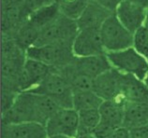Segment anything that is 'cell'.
Here are the masks:
<instances>
[{
  "mask_svg": "<svg viewBox=\"0 0 148 138\" xmlns=\"http://www.w3.org/2000/svg\"><path fill=\"white\" fill-rule=\"evenodd\" d=\"M60 107L56 101L43 94L31 91L19 93L13 106L2 113V125L37 122L46 125Z\"/></svg>",
  "mask_w": 148,
  "mask_h": 138,
  "instance_id": "1",
  "label": "cell"
},
{
  "mask_svg": "<svg viewBox=\"0 0 148 138\" xmlns=\"http://www.w3.org/2000/svg\"><path fill=\"white\" fill-rule=\"evenodd\" d=\"M28 91L52 98L60 108H73V91L59 71L54 70L38 86Z\"/></svg>",
  "mask_w": 148,
  "mask_h": 138,
  "instance_id": "2",
  "label": "cell"
},
{
  "mask_svg": "<svg viewBox=\"0 0 148 138\" xmlns=\"http://www.w3.org/2000/svg\"><path fill=\"white\" fill-rule=\"evenodd\" d=\"M100 34L106 53L133 47L134 34L125 27L114 12L100 26Z\"/></svg>",
  "mask_w": 148,
  "mask_h": 138,
  "instance_id": "3",
  "label": "cell"
},
{
  "mask_svg": "<svg viewBox=\"0 0 148 138\" xmlns=\"http://www.w3.org/2000/svg\"><path fill=\"white\" fill-rule=\"evenodd\" d=\"M78 32L77 21L61 14L40 32L35 45H72Z\"/></svg>",
  "mask_w": 148,
  "mask_h": 138,
  "instance_id": "4",
  "label": "cell"
},
{
  "mask_svg": "<svg viewBox=\"0 0 148 138\" xmlns=\"http://www.w3.org/2000/svg\"><path fill=\"white\" fill-rule=\"evenodd\" d=\"M106 55L112 66L127 75H132L143 80L148 74V60L134 47L114 52H107Z\"/></svg>",
  "mask_w": 148,
  "mask_h": 138,
  "instance_id": "5",
  "label": "cell"
},
{
  "mask_svg": "<svg viewBox=\"0 0 148 138\" xmlns=\"http://www.w3.org/2000/svg\"><path fill=\"white\" fill-rule=\"evenodd\" d=\"M26 56L56 69L67 66L75 58L72 45H33L26 49Z\"/></svg>",
  "mask_w": 148,
  "mask_h": 138,
  "instance_id": "6",
  "label": "cell"
},
{
  "mask_svg": "<svg viewBox=\"0 0 148 138\" xmlns=\"http://www.w3.org/2000/svg\"><path fill=\"white\" fill-rule=\"evenodd\" d=\"M79 113L74 108H59L46 123L48 136L66 135L77 137Z\"/></svg>",
  "mask_w": 148,
  "mask_h": 138,
  "instance_id": "7",
  "label": "cell"
},
{
  "mask_svg": "<svg viewBox=\"0 0 148 138\" xmlns=\"http://www.w3.org/2000/svg\"><path fill=\"white\" fill-rule=\"evenodd\" d=\"M72 51L76 57L106 54L101 39L100 28L90 27L80 29L74 38Z\"/></svg>",
  "mask_w": 148,
  "mask_h": 138,
  "instance_id": "8",
  "label": "cell"
},
{
  "mask_svg": "<svg viewBox=\"0 0 148 138\" xmlns=\"http://www.w3.org/2000/svg\"><path fill=\"white\" fill-rule=\"evenodd\" d=\"M28 16L26 0H2V34H13Z\"/></svg>",
  "mask_w": 148,
  "mask_h": 138,
  "instance_id": "9",
  "label": "cell"
},
{
  "mask_svg": "<svg viewBox=\"0 0 148 138\" xmlns=\"http://www.w3.org/2000/svg\"><path fill=\"white\" fill-rule=\"evenodd\" d=\"M54 70H56V68L38 60L27 58L18 80L21 93L32 90Z\"/></svg>",
  "mask_w": 148,
  "mask_h": 138,
  "instance_id": "10",
  "label": "cell"
},
{
  "mask_svg": "<svg viewBox=\"0 0 148 138\" xmlns=\"http://www.w3.org/2000/svg\"><path fill=\"white\" fill-rule=\"evenodd\" d=\"M121 78L122 73L112 67L94 78L93 91L104 101L123 98L121 96Z\"/></svg>",
  "mask_w": 148,
  "mask_h": 138,
  "instance_id": "11",
  "label": "cell"
},
{
  "mask_svg": "<svg viewBox=\"0 0 148 138\" xmlns=\"http://www.w3.org/2000/svg\"><path fill=\"white\" fill-rule=\"evenodd\" d=\"M147 9L146 7L128 0H122L114 13L125 27L134 34L137 30L145 26Z\"/></svg>",
  "mask_w": 148,
  "mask_h": 138,
  "instance_id": "12",
  "label": "cell"
},
{
  "mask_svg": "<svg viewBox=\"0 0 148 138\" xmlns=\"http://www.w3.org/2000/svg\"><path fill=\"white\" fill-rule=\"evenodd\" d=\"M72 66L77 71L90 76L91 78H96L97 76L112 68L106 54L85 57L75 56Z\"/></svg>",
  "mask_w": 148,
  "mask_h": 138,
  "instance_id": "13",
  "label": "cell"
},
{
  "mask_svg": "<svg viewBox=\"0 0 148 138\" xmlns=\"http://www.w3.org/2000/svg\"><path fill=\"white\" fill-rule=\"evenodd\" d=\"M2 138H48L45 125L23 122L2 125Z\"/></svg>",
  "mask_w": 148,
  "mask_h": 138,
  "instance_id": "14",
  "label": "cell"
},
{
  "mask_svg": "<svg viewBox=\"0 0 148 138\" xmlns=\"http://www.w3.org/2000/svg\"><path fill=\"white\" fill-rule=\"evenodd\" d=\"M121 96L126 102L145 103L148 102V89L143 80L122 73Z\"/></svg>",
  "mask_w": 148,
  "mask_h": 138,
  "instance_id": "15",
  "label": "cell"
},
{
  "mask_svg": "<svg viewBox=\"0 0 148 138\" xmlns=\"http://www.w3.org/2000/svg\"><path fill=\"white\" fill-rule=\"evenodd\" d=\"M114 13L107 9L106 7L99 5L94 0H90L84 12L77 20L78 27L80 29L98 27L100 28L102 24L107 20L108 17Z\"/></svg>",
  "mask_w": 148,
  "mask_h": 138,
  "instance_id": "16",
  "label": "cell"
},
{
  "mask_svg": "<svg viewBox=\"0 0 148 138\" xmlns=\"http://www.w3.org/2000/svg\"><path fill=\"white\" fill-rule=\"evenodd\" d=\"M61 14L59 5L57 1H54L31 12L26 21L41 32L45 27L56 21Z\"/></svg>",
  "mask_w": 148,
  "mask_h": 138,
  "instance_id": "17",
  "label": "cell"
},
{
  "mask_svg": "<svg viewBox=\"0 0 148 138\" xmlns=\"http://www.w3.org/2000/svg\"><path fill=\"white\" fill-rule=\"evenodd\" d=\"M126 103L127 102L123 98L103 101L99 108L101 120L110 122L117 128L122 127Z\"/></svg>",
  "mask_w": 148,
  "mask_h": 138,
  "instance_id": "18",
  "label": "cell"
},
{
  "mask_svg": "<svg viewBox=\"0 0 148 138\" xmlns=\"http://www.w3.org/2000/svg\"><path fill=\"white\" fill-rule=\"evenodd\" d=\"M148 123V113L146 103L127 102L125 106L123 127L127 130L137 128Z\"/></svg>",
  "mask_w": 148,
  "mask_h": 138,
  "instance_id": "19",
  "label": "cell"
},
{
  "mask_svg": "<svg viewBox=\"0 0 148 138\" xmlns=\"http://www.w3.org/2000/svg\"><path fill=\"white\" fill-rule=\"evenodd\" d=\"M103 101L93 90L73 91V108L78 112L88 109H99Z\"/></svg>",
  "mask_w": 148,
  "mask_h": 138,
  "instance_id": "20",
  "label": "cell"
},
{
  "mask_svg": "<svg viewBox=\"0 0 148 138\" xmlns=\"http://www.w3.org/2000/svg\"><path fill=\"white\" fill-rule=\"evenodd\" d=\"M79 123H78L77 136L93 135V132L100 121V113L99 109H88L79 111Z\"/></svg>",
  "mask_w": 148,
  "mask_h": 138,
  "instance_id": "21",
  "label": "cell"
},
{
  "mask_svg": "<svg viewBox=\"0 0 148 138\" xmlns=\"http://www.w3.org/2000/svg\"><path fill=\"white\" fill-rule=\"evenodd\" d=\"M61 13L66 17L77 21L87 7L90 0H56Z\"/></svg>",
  "mask_w": 148,
  "mask_h": 138,
  "instance_id": "22",
  "label": "cell"
},
{
  "mask_svg": "<svg viewBox=\"0 0 148 138\" xmlns=\"http://www.w3.org/2000/svg\"><path fill=\"white\" fill-rule=\"evenodd\" d=\"M133 47L148 60V30L143 26L134 33Z\"/></svg>",
  "mask_w": 148,
  "mask_h": 138,
  "instance_id": "23",
  "label": "cell"
},
{
  "mask_svg": "<svg viewBox=\"0 0 148 138\" xmlns=\"http://www.w3.org/2000/svg\"><path fill=\"white\" fill-rule=\"evenodd\" d=\"M116 129H117V127L114 124L100 118V121L93 132V135L97 138H108Z\"/></svg>",
  "mask_w": 148,
  "mask_h": 138,
  "instance_id": "24",
  "label": "cell"
},
{
  "mask_svg": "<svg viewBox=\"0 0 148 138\" xmlns=\"http://www.w3.org/2000/svg\"><path fill=\"white\" fill-rule=\"evenodd\" d=\"M20 93L16 91L2 89V113L6 112L13 106Z\"/></svg>",
  "mask_w": 148,
  "mask_h": 138,
  "instance_id": "25",
  "label": "cell"
},
{
  "mask_svg": "<svg viewBox=\"0 0 148 138\" xmlns=\"http://www.w3.org/2000/svg\"><path fill=\"white\" fill-rule=\"evenodd\" d=\"M131 138H148V123L130 130Z\"/></svg>",
  "mask_w": 148,
  "mask_h": 138,
  "instance_id": "26",
  "label": "cell"
},
{
  "mask_svg": "<svg viewBox=\"0 0 148 138\" xmlns=\"http://www.w3.org/2000/svg\"><path fill=\"white\" fill-rule=\"evenodd\" d=\"M94 1L99 3L102 7H106L107 9L112 11V12H114L122 0H94Z\"/></svg>",
  "mask_w": 148,
  "mask_h": 138,
  "instance_id": "27",
  "label": "cell"
},
{
  "mask_svg": "<svg viewBox=\"0 0 148 138\" xmlns=\"http://www.w3.org/2000/svg\"><path fill=\"white\" fill-rule=\"evenodd\" d=\"M108 138H131L130 130H127L125 127H119L112 133Z\"/></svg>",
  "mask_w": 148,
  "mask_h": 138,
  "instance_id": "28",
  "label": "cell"
},
{
  "mask_svg": "<svg viewBox=\"0 0 148 138\" xmlns=\"http://www.w3.org/2000/svg\"><path fill=\"white\" fill-rule=\"evenodd\" d=\"M132 3H135V4H138L140 6H143L148 9V0H128Z\"/></svg>",
  "mask_w": 148,
  "mask_h": 138,
  "instance_id": "29",
  "label": "cell"
},
{
  "mask_svg": "<svg viewBox=\"0 0 148 138\" xmlns=\"http://www.w3.org/2000/svg\"><path fill=\"white\" fill-rule=\"evenodd\" d=\"M48 138H75V137L66 136V135H51V136H48Z\"/></svg>",
  "mask_w": 148,
  "mask_h": 138,
  "instance_id": "30",
  "label": "cell"
},
{
  "mask_svg": "<svg viewBox=\"0 0 148 138\" xmlns=\"http://www.w3.org/2000/svg\"><path fill=\"white\" fill-rule=\"evenodd\" d=\"M76 138H97L94 135H80Z\"/></svg>",
  "mask_w": 148,
  "mask_h": 138,
  "instance_id": "31",
  "label": "cell"
},
{
  "mask_svg": "<svg viewBox=\"0 0 148 138\" xmlns=\"http://www.w3.org/2000/svg\"><path fill=\"white\" fill-rule=\"evenodd\" d=\"M143 82H145V86L147 87V89H148V74L145 76V78H143Z\"/></svg>",
  "mask_w": 148,
  "mask_h": 138,
  "instance_id": "32",
  "label": "cell"
},
{
  "mask_svg": "<svg viewBox=\"0 0 148 138\" xmlns=\"http://www.w3.org/2000/svg\"><path fill=\"white\" fill-rule=\"evenodd\" d=\"M145 26L146 28H148V9H147V17H146V21H145Z\"/></svg>",
  "mask_w": 148,
  "mask_h": 138,
  "instance_id": "33",
  "label": "cell"
},
{
  "mask_svg": "<svg viewBox=\"0 0 148 138\" xmlns=\"http://www.w3.org/2000/svg\"><path fill=\"white\" fill-rule=\"evenodd\" d=\"M146 108H147V113H148V102L146 103Z\"/></svg>",
  "mask_w": 148,
  "mask_h": 138,
  "instance_id": "34",
  "label": "cell"
}]
</instances>
